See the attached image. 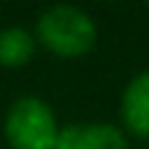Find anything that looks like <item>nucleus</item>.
<instances>
[{"label":"nucleus","instance_id":"obj_1","mask_svg":"<svg viewBox=\"0 0 149 149\" xmlns=\"http://www.w3.org/2000/svg\"><path fill=\"white\" fill-rule=\"evenodd\" d=\"M37 39L60 58H79L94 47L97 26L92 16L76 5H52L37 18Z\"/></svg>","mask_w":149,"mask_h":149},{"label":"nucleus","instance_id":"obj_2","mask_svg":"<svg viewBox=\"0 0 149 149\" xmlns=\"http://www.w3.org/2000/svg\"><path fill=\"white\" fill-rule=\"evenodd\" d=\"M58 120L50 105L39 97H18L5 115V139L10 149H55Z\"/></svg>","mask_w":149,"mask_h":149},{"label":"nucleus","instance_id":"obj_3","mask_svg":"<svg viewBox=\"0 0 149 149\" xmlns=\"http://www.w3.org/2000/svg\"><path fill=\"white\" fill-rule=\"evenodd\" d=\"M55 149H128V139L110 123H71L60 128Z\"/></svg>","mask_w":149,"mask_h":149},{"label":"nucleus","instance_id":"obj_4","mask_svg":"<svg viewBox=\"0 0 149 149\" xmlns=\"http://www.w3.org/2000/svg\"><path fill=\"white\" fill-rule=\"evenodd\" d=\"M120 120L134 136L149 139V71L128 81L120 97Z\"/></svg>","mask_w":149,"mask_h":149},{"label":"nucleus","instance_id":"obj_5","mask_svg":"<svg viewBox=\"0 0 149 149\" xmlns=\"http://www.w3.org/2000/svg\"><path fill=\"white\" fill-rule=\"evenodd\" d=\"M34 37L21 29V26H10L0 31V65L3 68H24L31 58H34Z\"/></svg>","mask_w":149,"mask_h":149}]
</instances>
